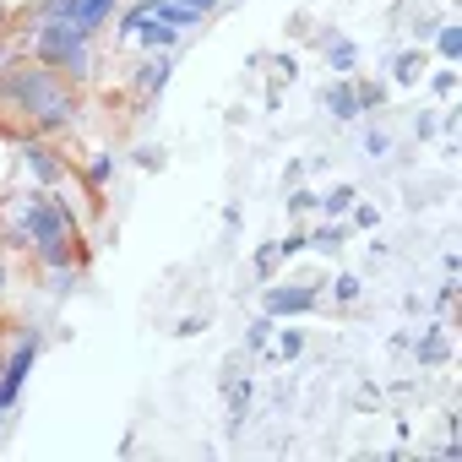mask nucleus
I'll return each instance as SVG.
<instances>
[{"label": "nucleus", "mask_w": 462, "mask_h": 462, "mask_svg": "<svg viewBox=\"0 0 462 462\" xmlns=\"http://www.w3.org/2000/svg\"><path fill=\"white\" fill-rule=\"evenodd\" d=\"M359 294H365L359 278H337V305H359Z\"/></svg>", "instance_id": "2eb2a0df"}, {"label": "nucleus", "mask_w": 462, "mask_h": 462, "mask_svg": "<svg viewBox=\"0 0 462 462\" xmlns=\"http://www.w3.org/2000/svg\"><path fill=\"white\" fill-rule=\"evenodd\" d=\"M163 82H169V50H152V55L136 66L131 93H136V98H152V93H163Z\"/></svg>", "instance_id": "423d86ee"}, {"label": "nucleus", "mask_w": 462, "mask_h": 462, "mask_svg": "<svg viewBox=\"0 0 462 462\" xmlns=\"http://www.w3.org/2000/svg\"><path fill=\"white\" fill-rule=\"evenodd\" d=\"M316 305V289L310 283H289V289H273L267 294V316H300Z\"/></svg>", "instance_id": "0eeeda50"}, {"label": "nucleus", "mask_w": 462, "mask_h": 462, "mask_svg": "<svg viewBox=\"0 0 462 462\" xmlns=\"http://www.w3.org/2000/svg\"><path fill=\"white\" fill-rule=\"evenodd\" d=\"M419 359H430V365H435V359H446V337H430V343H419Z\"/></svg>", "instance_id": "6ab92c4d"}, {"label": "nucleus", "mask_w": 462, "mask_h": 462, "mask_svg": "<svg viewBox=\"0 0 462 462\" xmlns=\"http://www.w3.org/2000/svg\"><path fill=\"white\" fill-rule=\"evenodd\" d=\"M245 343H251V354H262V348H267V343H273V316H267V321H256V327H251V337H245Z\"/></svg>", "instance_id": "dca6fc26"}, {"label": "nucleus", "mask_w": 462, "mask_h": 462, "mask_svg": "<svg viewBox=\"0 0 462 462\" xmlns=\"http://www.w3.org/2000/svg\"><path fill=\"white\" fill-rule=\"evenodd\" d=\"M0 289H6V267H0Z\"/></svg>", "instance_id": "b1692460"}, {"label": "nucleus", "mask_w": 462, "mask_h": 462, "mask_svg": "<svg viewBox=\"0 0 462 462\" xmlns=\"http://www.w3.org/2000/svg\"><path fill=\"white\" fill-rule=\"evenodd\" d=\"M0 104H6L12 115H23L33 136L66 131L77 120L71 82L60 71H50L44 60H12V66H0Z\"/></svg>", "instance_id": "f257e3e1"}, {"label": "nucleus", "mask_w": 462, "mask_h": 462, "mask_svg": "<svg viewBox=\"0 0 462 462\" xmlns=\"http://www.w3.org/2000/svg\"><path fill=\"white\" fill-rule=\"evenodd\" d=\"M33 359H39V343H33V337H28V343L6 359V370H0V413H6V408L17 402V392H23V381H28Z\"/></svg>", "instance_id": "39448f33"}, {"label": "nucleus", "mask_w": 462, "mask_h": 462, "mask_svg": "<svg viewBox=\"0 0 462 462\" xmlns=\"http://www.w3.org/2000/svg\"><path fill=\"white\" fill-rule=\"evenodd\" d=\"M424 71H430V55H424V50H408V55H397V82H402V88L424 82Z\"/></svg>", "instance_id": "1a4fd4ad"}, {"label": "nucleus", "mask_w": 462, "mask_h": 462, "mask_svg": "<svg viewBox=\"0 0 462 462\" xmlns=\"http://www.w3.org/2000/svg\"><path fill=\"white\" fill-rule=\"evenodd\" d=\"M354 98H359V109H375V104H381V88H375V82H359V77H354Z\"/></svg>", "instance_id": "4468645a"}, {"label": "nucleus", "mask_w": 462, "mask_h": 462, "mask_svg": "<svg viewBox=\"0 0 462 462\" xmlns=\"http://www.w3.org/2000/svg\"><path fill=\"white\" fill-rule=\"evenodd\" d=\"M23 240L39 251L44 267H71L77 217H71L50 190H28V196H23Z\"/></svg>", "instance_id": "f03ea898"}, {"label": "nucleus", "mask_w": 462, "mask_h": 462, "mask_svg": "<svg viewBox=\"0 0 462 462\" xmlns=\"http://www.w3.org/2000/svg\"><path fill=\"white\" fill-rule=\"evenodd\" d=\"M327 109H332L337 120H359V115H365L359 98H354V77H343L337 88H327Z\"/></svg>", "instance_id": "6e6552de"}, {"label": "nucleus", "mask_w": 462, "mask_h": 462, "mask_svg": "<svg viewBox=\"0 0 462 462\" xmlns=\"http://www.w3.org/2000/svg\"><path fill=\"white\" fill-rule=\"evenodd\" d=\"M82 174H88V185H93V196H98V190L109 185V152H98V158H93V163H88Z\"/></svg>", "instance_id": "9b49d317"}, {"label": "nucleus", "mask_w": 462, "mask_h": 462, "mask_svg": "<svg viewBox=\"0 0 462 462\" xmlns=\"http://www.w3.org/2000/svg\"><path fill=\"white\" fill-rule=\"evenodd\" d=\"M278 262H283V245H267V251H256V273H262V278H267Z\"/></svg>", "instance_id": "f3484780"}, {"label": "nucleus", "mask_w": 462, "mask_h": 462, "mask_svg": "<svg viewBox=\"0 0 462 462\" xmlns=\"http://www.w3.org/2000/svg\"><path fill=\"white\" fill-rule=\"evenodd\" d=\"M457 55H462V33L446 23V28H440V60H457Z\"/></svg>", "instance_id": "ddd939ff"}, {"label": "nucleus", "mask_w": 462, "mask_h": 462, "mask_svg": "<svg viewBox=\"0 0 462 462\" xmlns=\"http://www.w3.org/2000/svg\"><path fill=\"white\" fill-rule=\"evenodd\" d=\"M310 207H316V196H310V190H294V196H289V212H310Z\"/></svg>", "instance_id": "412c9836"}, {"label": "nucleus", "mask_w": 462, "mask_h": 462, "mask_svg": "<svg viewBox=\"0 0 462 462\" xmlns=\"http://www.w3.org/2000/svg\"><path fill=\"white\" fill-rule=\"evenodd\" d=\"M327 60H332L337 77H354V44H348V39H332V44H327Z\"/></svg>", "instance_id": "9d476101"}, {"label": "nucleus", "mask_w": 462, "mask_h": 462, "mask_svg": "<svg viewBox=\"0 0 462 462\" xmlns=\"http://www.w3.org/2000/svg\"><path fill=\"white\" fill-rule=\"evenodd\" d=\"M435 93L451 98V93H457V71H435Z\"/></svg>", "instance_id": "aec40b11"}, {"label": "nucleus", "mask_w": 462, "mask_h": 462, "mask_svg": "<svg viewBox=\"0 0 462 462\" xmlns=\"http://www.w3.org/2000/svg\"><path fill=\"white\" fill-rule=\"evenodd\" d=\"M321 207H327V217H343V212L354 207V185H337V190H332V196H327Z\"/></svg>", "instance_id": "f8f14e48"}, {"label": "nucleus", "mask_w": 462, "mask_h": 462, "mask_svg": "<svg viewBox=\"0 0 462 462\" xmlns=\"http://www.w3.org/2000/svg\"><path fill=\"white\" fill-rule=\"evenodd\" d=\"M300 348H305V337H300V332H283V337H278V359H294Z\"/></svg>", "instance_id": "a211bd4d"}, {"label": "nucleus", "mask_w": 462, "mask_h": 462, "mask_svg": "<svg viewBox=\"0 0 462 462\" xmlns=\"http://www.w3.org/2000/svg\"><path fill=\"white\" fill-rule=\"evenodd\" d=\"M23 163L33 169L39 190H55V185L66 180V169H71V163H66V158H60V152L44 142V136H28V142H23Z\"/></svg>", "instance_id": "20e7f679"}, {"label": "nucleus", "mask_w": 462, "mask_h": 462, "mask_svg": "<svg viewBox=\"0 0 462 462\" xmlns=\"http://www.w3.org/2000/svg\"><path fill=\"white\" fill-rule=\"evenodd\" d=\"M337 240H343V228H321V235H316L321 251H337Z\"/></svg>", "instance_id": "4be33fe9"}, {"label": "nucleus", "mask_w": 462, "mask_h": 462, "mask_svg": "<svg viewBox=\"0 0 462 462\" xmlns=\"http://www.w3.org/2000/svg\"><path fill=\"white\" fill-rule=\"evenodd\" d=\"M185 6H201V12H212V6H223V0H185Z\"/></svg>", "instance_id": "5701e85b"}, {"label": "nucleus", "mask_w": 462, "mask_h": 462, "mask_svg": "<svg viewBox=\"0 0 462 462\" xmlns=\"http://www.w3.org/2000/svg\"><path fill=\"white\" fill-rule=\"evenodd\" d=\"M33 60H44L60 77H88V66H93V33L77 28V23H66V17H39Z\"/></svg>", "instance_id": "7ed1b4c3"}]
</instances>
